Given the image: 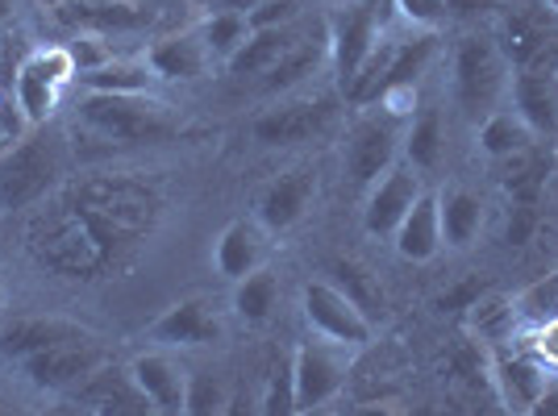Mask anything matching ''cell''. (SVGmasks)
Masks as SVG:
<instances>
[{
	"label": "cell",
	"mask_w": 558,
	"mask_h": 416,
	"mask_svg": "<svg viewBox=\"0 0 558 416\" xmlns=\"http://www.w3.org/2000/svg\"><path fill=\"white\" fill-rule=\"evenodd\" d=\"M542 4H546V13H550V17H558V0H542Z\"/></svg>",
	"instance_id": "c3c4849f"
},
{
	"label": "cell",
	"mask_w": 558,
	"mask_h": 416,
	"mask_svg": "<svg viewBox=\"0 0 558 416\" xmlns=\"http://www.w3.org/2000/svg\"><path fill=\"white\" fill-rule=\"evenodd\" d=\"M43 416H71V413H43Z\"/></svg>",
	"instance_id": "816d5d0a"
},
{
	"label": "cell",
	"mask_w": 558,
	"mask_h": 416,
	"mask_svg": "<svg viewBox=\"0 0 558 416\" xmlns=\"http://www.w3.org/2000/svg\"><path fill=\"white\" fill-rule=\"evenodd\" d=\"M226 416H263L258 413V400L246 388H238V392H230V404H226Z\"/></svg>",
	"instance_id": "7bdbcfd3"
},
{
	"label": "cell",
	"mask_w": 558,
	"mask_h": 416,
	"mask_svg": "<svg viewBox=\"0 0 558 416\" xmlns=\"http://www.w3.org/2000/svg\"><path fill=\"white\" fill-rule=\"evenodd\" d=\"M80 333H84L80 325L59 321V317H17L13 325H0V354L13 363H25V358L59 346V342H71Z\"/></svg>",
	"instance_id": "484cf974"
},
{
	"label": "cell",
	"mask_w": 558,
	"mask_h": 416,
	"mask_svg": "<svg viewBox=\"0 0 558 416\" xmlns=\"http://www.w3.org/2000/svg\"><path fill=\"white\" fill-rule=\"evenodd\" d=\"M29 130H34V125L25 121L22 105H17L13 96H0V155H9Z\"/></svg>",
	"instance_id": "74e56055"
},
{
	"label": "cell",
	"mask_w": 558,
	"mask_h": 416,
	"mask_svg": "<svg viewBox=\"0 0 558 416\" xmlns=\"http://www.w3.org/2000/svg\"><path fill=\"white\" fill-rule=\"evenodd\" d=\"M130 379L163 416H184V395H187V370L167 354V350H146L130 363Z\"/></svg>",
	"instance_id": "e0dca14e"
},
{
	"label": "cell",
	"mask_w": 558,
	"mask_h": 416,
	"mask_svg": "<svg viewBox=\"0 0 558 416\" xmlns=\"http://www.w3.org/2000/svg\"><path fill=\"white\" fill-rule=\"evenodd\" d=\"M276 308H279L276 271L258 267L255 276H246V279H238V283H233V313H238V321L267 325L271 317H276Z\"/></svg>",
	"instance_id": "f546056e"
},
{
	"label": "cell",
	"mask_w": 558,
	"mask_h": 416,
	"mask_svg": "<svg viewBox=\"0 0 558 416\" xmlns=\"http://www.w3.org/2000/svg\"><path fill=\"white\" fill-rule=\"evenodd\" d=\"M59 17L80 29V34H100V38H113V34H134L155 22V13L138 4V0H68L59 9Z\"/></svg>",
	"instance_id": "2e32d148"
},
{
	"label": "cell",
	"mask_w": 558,
	"mask_h": 416,
	"mask_svg": "<svg viewBox=\"0 0 558 416\" xmlns=\"http://www.w3.org/2000/svg\"><path fill=\"white\" fill-rule=\"evenodd\" d=\"M488 379L505 416H530L537 400L555 388V370H546L534 354H525L521 346L492 350Z\"/></svg>",
	"instance_id": "30bf717a"
},
{
	"label": "cell",
	"mask_w": 558,
	"mask_h": 416,
	"mask_svg": "<svg viewBox=\"0 0 558 416\" xmlns=\"http://www.w3.org/2000/svg\"><path fill=\"white\" fill-rule=\"evenodd\" d=\"M304 321L313 329V338H326L333 346H347V350H363L375 338V321L350 301L342 287H333L329 279H313L304 283Z\"/></svg>",
	"instance_id": "ba28073f"
},
{
	"label": "cell",
	"mask_w": 558,
	"mask_h": 416,
	"mask_svg": "<svg viewBox=\"0 0 558 416\" xmlns=\"http://www.w3.org/2000/svg\"><path fill=\"white\" fill-rule=\"evenodd\" d=\"M88 416H93V413H88Z\"/></svg>",
	"instance_id": "db71d44e"
},
{
	"label": "cell",
	"mask_w": 558,
	"mask_h": 416,
	"mask_svg": "<svg viewBox=\"0 0 558 416\" xmlns=\"http://www.w3.org/2000/svg\"><path fill=\"white\" fill-rule=\"evenodd\" d=\"M333 100H304V105H279L267 109L251 125L255 142L263 146H292V142H313L333 125Z\"/></svg>",
	"instance_id": "9a60e30c"
},
{
	"label": "cell",
	"mask_w": 558,
	"mask_h": 416,
	"mask_svg": "<svg viewBox=\"0 0 558 416\" xmlns=\"http://www.w3.org/2000/svg\"><path fill=\"white\" fill-rule=\"evenodd\" d=\"M68 75H75L68 50H34L25 59L17 75H13V100L22 105L25 121L38 130L50 125V117L59 109V88L68 84Z\"/></svg>",
	"instance_id": "8fae6325"
},
{
	"label": "cell",
	"mask_w": 558,
	"mask_h": 416,
	"mask_svg": "<svg viewBox=\"0 0 558 416\" xmlns=\"http://www.w3.org/2000/svg\"><path fill=\"white\" fill-rule=\"evenodd\" d=\"M0 317H4V287H0Z\"/></svg>",
	"instance_id": "f907efd6"
},
{
	"label": "cell",
	"mask_w": 558,
	"mask_h": 416,
	"mask_svg": "<svg viewBox=\"0 0 558 416\" xmlns=\"http://www.w3.org/2000/svg\"><path fill=\"white\" fill-rule=\"evenodd\" d=\"M509 105L534 134L558 130V88L546 71H517L509 79Z\"/></svg>",
	"instance_id": "cb8c5ba5"
},
{
	"label": "cell",
	"mask_w": 558,
	"mask_h": 416,
	"mask_svg": "<svg viewBox=\"0 0 558 416\" xmlns=\"http://www.w3.org/2000/svg\"><path fill=\"white\" fill-rule=\"evenodd\" d=\"M13 9H17L13 0H0V25H4V22H9V17H13Z\"/></svg>",
	"instance_id": "7dc6e473"
},
{
	"label": "cell",
	"mask_w": 558,
	"mask_h": 416,
	"mask_svg": "<svg viewBox=\"0 0 558 416\" xmlns=\"http://www.w3.org/2000/svg\"><path fill=\"white\" fill-rule=\"evenodd\" d=\"M512 346H521L525 354H534L542 367L558 375V321L525 325V329L517 333V342H512Z\"/></svg>",
	"instance_id": "8d00e7d4"
},
{
	"label": "cell",
	"mask_w": 558,
	"mask_h": 416,
	"mask_svg": "<svg viewBox=\"0 0 558 416\" xmlns=\"http://www.w3.org/2000/svg\"><path fill=\"white\" fill-rule=\"evenodd\" d=\"M25 250L38 267L63 279H96L113 267L109 250L100 246L93 221L80 212V205L59 187L25 221Z\"/></svg>",
	"instance_id": "7a4b0ae2"
},
{
	"label": "cell",
	"mask_w": 558,
	"mask_h": 416,
	"mask_svg": "<svg viewBox=\"0 0 558 416\" xmlns=\"http://www.w3.org/2000/svg\"><path fill=\"white\" fill-rule=\"evenodd\" d=\"M150 342H159L163 350L213 346L221 342V321L205 301H180L150 321Z\"/></svg>",
	"instance_id": "ac0fdd59"
},
{
	"label": "cell",
	"mask_w": 558,
	"mask_h": 416,
	"mask_svg": "<svg viewBox=\"0 0 558 416\" xmlns=\"http://www.w3.org/2000/svg\"><path fill=\"white\" fill-rule=\"evenodd\" d=\"M396 13L417 29H438L446 22V0H392Z\"/></svg>",
	"instance_id": "f35d334b"
},
{
	"label": "cell",
	"mask_w": 558,
	"mask_h": 416,
	"mask_svg": "<svg viewBox=\"0 0 558 416\" xmlns=\"http://www.w3.org/2000/svg\"><path fill=\"white\" fill-rule=\"evenodd\" d=\"M313 196H317V171H313V167H292V171H283V175H276L271 184L258 192V208H255L258 225L267 233L292 230L304 212H308Z\"/></svg>",
	"instance_id": "5bb4252c"
},
{
	"label": "cell",
	"mask_w": 558,
	"mask_h": 416,
	"mask_svg": "<svg viewBox=\"0 0 558 416\" xmlns=\"http://www.w3.org/2000/svg\"><path fill=\"white\" fill-rule=\"evenodd\" d=\"M80 400L88 404L93 416H163L146 395L134 388L130 370H96L93 379L80 388Z\"/></svg>",
	"instance_id": "ffe728a7"
},
{
	"label": "cell",
	"mask_w": 558,
	"mask_h": 416,
	"mask_svg": "<svg viewBox=\"0 0 558 416\" xmlns=\"http://www.w3.org/2000/svg\"><path fill=\"white\" fill-rule=\"evenodd\" d=\"M22 367L34 388L68 392V388H84L96 370L109 367V350L100 346L93 333H80V338H71V342H59V346L25 358Z\"/></svg>",
	"instance_id": "9c48e42d"
},
{
	"label": "cell",
	"mask_w": 558,
	"mask_h": 416,
	"mask_svg": "<svg viewBox=\"0 0 558 416\" xmlns=\"http://www.w3.org/2000/svg\"><path fill=\"white\" fill-rule=\"evenodd\" d=\"M267 258V242H263V225L258 221H230L226 230L217 233L213 246V267L217 276L238 283V279L255 276Z\"/></svg>",
	"instance_id": "44dd1931"
},
{
	"label": "cell",
	"mask_w": 558,
	"mask_h": 416,
	"mask_svg": "<svg viewBox=\"0 0 558 416\" xmlns=\"http://www.w3.org/2000/svg\"><path fill=\"white\" fill-rule=\"evenodd\" d=\"M68 196L93 221L113 267L134 255V246L163 217V196L138 175H80L68 184Z\"/></svg>",
	"instance_id": "6da1fadb"
},
{
	"label": "cell",
	"mask_w": 558,
	"mask_h": 416,
	"mask_svg": "<svg viewBox=\"0 0 558 416\" xmlns=\"http://www.w3.org/2000/svg\"><path fill=\"white\" fill-rule=\"evenodd\" d=\"M421 175L409 162H392L372 187H367V205H363V230L372 237H392L396 225L404 221V212L417 205Z\"/></svg>",
	"instance_id": "4fadbf2b"
},
{
	"label": "cell",
	"mask_w": 558,
	"mask_h": 416,
	"mask_svg": "<svg viewBox=\"0 0 558 416\" xmlns=\"http://www.w3.org/2000/svg\"><path fill=\"white\" fill-rule=\"evenodd\" d=\"M329 283L342 287V292H347L350 301L359 304L372 321H375V313H384V283H379L367 267H359L354 258H338V262L329 267Z\"/></svg>",
	"instance_id": "d6a6232c"
},
{
	"label": "cell",
	"mask_w": 558,
	"mask_h": 416,
	"mask_svg": "<svg viewBox=\"0 0 558 416\" xmlns=\"http://www.w3.org/2000/svg\"><path fill=\"white\" fill-rule=\"evenodd\" d=\"M530 416H558V383L546 395H542V400H537L534 413H530Z\"/></svg>",
	"instance_id": "f6af8a7d"
},
{
	"label": "cell",
	"mask_w": 558,
	"mask_h": 416,
	"mask_svg": "<svg viewBox=\"0 0 558 416\" xmlns=\"http://www.w3.org/2000/svg\"><path fill=\"white\" fill-rule=\"evenodd\" d=\"M301 17V9H296V0H267V4H258L255 13H246V22L251 29H276V25H288Z\"/></svg>",
	"instance_id": "ab89813d"
},
{
	"label": "cell",
	"mask_w": 558,
	"mask_h": 416,
	"mask_svg": "<svg viewBox=\"0 0 558 416\" xmlns=\"http://www.w3.org/2000/svg\"><path fill=\"white\" fill-rule=\"evenodd\" d=\"M146 63L159 79L192 84V79H201L213 68V54L205 47V38H201V29H187V34H171L163 42H155L146 50Z\"/></svg>",
	"instance_id": "7402d4cb"
},
{
	"label": "cell",
	"mask_w": 558,
	"mask_h": 416,
	"mask_svg": "<svg viewBox=\"0 0 558 416\" xmlns=\"http://www.w3.org/2000/svg\"><path fill=\"white\" fill-rule=\"evenodd\" d=\"M75 79H80L84 93H113V96H150L155 84H159V75L150 71L146 54L142 59L138 54H117L105 68L80 71Z\"/></svg>",
	"instance_id": "4316f807"
},
{
	"label": "cell",
	"mask_w": 558,
	"mask_h": 416,
	"mask_svg": "<svg viewBox=\"0 0 558 416\" xmlns=\"http://www.w3.org/2000/svg\"><path fill=\"white\" fill-rule=\"evenodd\" d=\"M521 329H525V325H521L517 301L505 296V292H484L480 301L466 308V333L475 338V346L505 350L517 342Z\"/></svg>",
	"instance_id": "d4e9b609"
},
{
	"label": "cell",
	"mask_w": 558,
	"mask_h": 416,
	"mask_svg": "<svg viewBox=\"0 0 558 416\" xmlns=\"http://www.w3.org/2000/svg\"><path fill=\"white\" fill-rule=\"evenodd\" d=\"M304 416H322V413H304Z\"/></svg>",
	"instance_id": "f5cc1de1"
},
{
	"label": "cell",
	"mask_w": 558,
	"mask_h": 416,
	"mask_svg": "<svg viewBox=\"0 0 558 416\" xmlns=\"http://www.w3.org/2000/svg\"><path fill=\"white\" fill-rule=\"evenodd\" d=\"M517 313H521V325L558 321V271L534 283L525 296H517Z\"/></svg>",
	"instance_id": "d590c367"
},
{
	"label": "cell",
	"mask_w": 558,
	"mask_h": 416,
	"mask_svg": "<svg viewBox=\"0 0 558 416\" xmlns=\"http://www.w3.org/2000/svg\"><path fill=\"white\" fill-rule=\"evenodd\" d=\"M50 9H63V4H68V0H47Z\"/></svg>",
	"instance_id": "681fc988"
},
{
	"label": "cell",
	"mask_w": 558,
	"mask_h": 416,
	"mask_svg": "<svg viewBox=\"0 0 558 416\" xmlns=\"http://www.w3.org/2000/svg\"><path fill=\"white\" fill-rule=\"evenodd\" d=\"M509 63L505 54L496 50L492 38H463L454 47V63H450V93H454V105L459 113L480 125L488 121L500 100L509 96Z\"/></svg>",
	"instance_id": "5b68a950"
},
{
	"label": "cell",
	"mask_w": 558,
	"mask_h": 416,
	"mask_svg": "<svg viewBox=\"0 0 558 416\" xmlns=\"http://www.w3.org/2000/svg\"><path fill=\"white\" fill-rule=\"evenodd\" d=\"M484 292H488V287H484L480 279H463L459 287H450V292H442V296H438V308H442V313H446V308H450V313H466V308L480 301Z\"/></svg>",
	"instance_id": "b9f144b4"
},
{
	"label": "cell",
	"mask_w": 558,
	"mask_h": 416,
	"mask_svg": "<svg viewBox=\"0 0 558 416\" xmlns=\"http://www.w3.org/2000/svg\"><path fill=\"white\" fill-rule=\"evenodd\" d=\"M396 255L404 262H434L442 255V217H438V192H421L417 205L396 225Z\"/></svg>",
	"instance_id": "d6986e66"
},
{
	"label": "cell",
	"mask_w": 558,
	"mask_h": 416,
	"mask_svg": "<svg viewBox=\"0 0 558 416\" xmlns=\"http://www.w3.org/2000/svg\"><path fill=\"white\" fill-rule=\"evenodd\" d=\"M342 416H404V413H396L388 404H354V408H347Z\"/></svg>",
	"instance_id": "ee69618b"
},
{
	"label": "cell",
	"mask_w": 558,
	"mask_h": 416,
	"mask_svg": "<svg viewBox=\"0 0 558 416\" xmlns=\"http://www.w3.org/2000/svg\"><path fill=\"white\" fill-rule=\"evenodd\" d=\"M400 121L392 117H363L354 121L347 134V146H342V162H347V175L354 187H367L388 171L400 155Z\"/></svg>",
	"instance_id": "7c38bea8"
},
{
	"label": "cell",
	"mask_w": 558,
	"mask_h": 416,
	"mask_svg": "<svg viewBox=\"0 0 558 416\" xmlns=\"http://www.w3.org/2000/svg\"><path fill=\"white\" fill-rule=\"evenodd\" d=\"M534 225H537L534 205H512L509 225H505V242H509V246H525V242L534 237Z\"/></svg>",
	"instance_id": "60d3db41"
},
{
	"label": "cell",
	"mask_w": 558,
	"mask_h": 416,
	"mask_svg": "<svg viewBox=\"0 0 558 416\" xmlns=\"http://www.w3.org/2000/svg\"><path fill=\"white\" fill-rule=\"evenodd\" d=\"M438 217H442V246L463 250L484 230V200L471 187H446L438 192Z\"/></svg>",
	"instance_id": "83f0119b"
},
{
	"label": "cell",
	"mask_w": 558,
	"mask_h": 416,
	"mask_svg": "<svg viewBox=\"0 0 558 416\" xmlns=\"http://www.w3.org/2000/svg\"><path fill=\"white\" fill-rule=\"evenodd\" d=\"M359 350L333 346L326 338H308L292 354V392H296V413H322L333 395L342 392Z\"/></svg>",
	"instance_id": "52a82bcc"
},
{
	"label": "cell",
	"mask_w": 558,
	"mask_h": 416,
	"mask_svg": "<svg viewBox=\"0 0 558 416\" xmlns=\"http://www.w3.org/2000/svg\"><path fill=\"white\" fill-rule=\"evenodd\" d=\"M258 413L263 416H301L296 413V392H292V358L271 363L267 370V388L258 395Z\"/></svg>",
	"instance_id": "e575fe53"
},
{
	"label": "cell",
	"mask_w": 558,
	"mask_h": 416,
	"mask_svg": "<svg viewBox=\"0 0 558 416\" xmlns=\"http://www.w3.org/2000/svg\"><path fill=\"white\" fill-rule=\"evenodd\" d=\"M68 171V142L50 125L29 130L9 155H0V212L43 205Z\"/></svg>",
	"instance_id": "3957f363"
},
{
	"label": "cell",
	"mask_w": 558,
	"mask_h": 416,
	"mask_svg": "<svg viewBox=\"0 0 558 416\" xmlns=\"http://www.w3.org/2000/svg\"><path fill=\"white\" fill-rule=\"evenodd\" d=\"M251 22H246V13H233V9H221V13H213L201 22V38H205V47H209L213 63H230L238 50L251 42Z\"/></svg>",
	"instance_id": "1f68e13d"
},
{
	"label": "cell",
	"mask_w": 558,
	"mask_h": 416,
	"mask_svg": "<svg viewBox=\"0 0 558 416\" xmlns=\"http://www.w3.org/2000/svg\"><path fill=\"white\" fill-rule=\"evenodd\" d=\"M326 38H329L333 75H338V84H342V93H347L350 84L359 79V71L367 68V59L375 54V47L388 38V29H384V0H354V4H342L326 22Z\"/></svg>",
	"instance_id": "8992f818"
},
{
	"label": "cell",
	"mask_w": 558,
	"mask_h": 416,
	"mask_svg": "<svg viewBox=\"0 0 558 416\" xmlns=\"http://www.w3.org/2000/svg\"><path fill=\"white\" fill-rule=\"evenodd\" d=\"M475 142H480V150H484L488 159L509 162V159H517V155H530V150H534V130L512 113V109H496L488 121L475 125Z\"/></svg>",
	"instance_id": "f1b7e54d"
},
{
	"label": "cell",
	"mask_w": 558,
	"mask_h": 416,
	"mask_svg": "<svg viewBox=\"0 0 558 416\" xmlns=\"http://www.w3.org/2000/svg\"><path fill=\"white\" fill-rule=\"evenodd\" d=\"M304 38H308V29L301 25V17L288 25H276V29H255L251 42L238 50L226 68H230L233 75H242V79H246V75H271V71L283 63V54H292Z\"/></svg>",
	"instance_id": "603a6c76"
},
{
	"label": "cell",
	"mask_w": 558,
	"mask_h": 416,
	"mask_svg": "<svg viewBox=\"0 0 558 416\" xmlns=\"http://www.w3.org/2000/svg\"><path fill=\"white\" fill-rule=\"evenodd\" d=\"M400 155L413 171H434L442 162V117L438 113H421L413 117V125L404 130L400 138Z\"/></svg>",
	"instance_id": "4dcf8cb0"
},
{
	"label": "cell",
	"mask_w": 558,
	"mask_h": 416,
	"mask_svg": "<svg viewBox=\"0 0 558 416\" xmlns=\"http://www.w3.org/2000/svg\"><path fill=\"white\" fill-rule=\"evenodd\" d=\"M80 125L105 142H163L175 134L171 105L150 96H113V93H84L75 105Z\"/></svg>",
	"instance_id": "277c9868"
},
{
	"label": "cell",
	"mask_w": 558,
	"mask_h": 416,
	"mask_svg": "<svg viewBox=\"0 0 558 416\" xmlns=\"http://www.w3.org/2000/svg\"><path fill=\"white\" fill-rule=\"evenodd\" d=\"M226 404H230V392L217 375H209V370L187 375L184 416H226Z\"/></svg>",
	"instance_id": "836d02e7"
},
{
	"label": "cell",
	"mask_w": 558,
	"mask_h": 416,
	"mask_svg": "<svg viewBox=\"0 0 558 416\" xmlns=\"http://www.w3.org/2000/svg\"><path fill=\"white\" fill-rule=\"evenodd\" d=\"M258 4H267V0H226V9H233V13H255Z\"/></svg>",
	"instance_id": "bcb514c9"
}]
</instances>
